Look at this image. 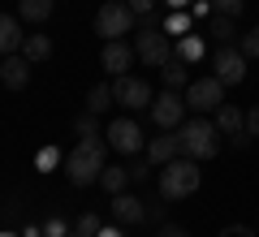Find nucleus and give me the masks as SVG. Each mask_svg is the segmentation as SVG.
Returning <instances> with one entry per match:
<instances>
[{
	"instance_id": "nucleus-1",
	"label": "nucleus",
	"mask_w": 259,
	"mask_h": 237,
	"mask_svg": "<svg viewBox=\"0 0 259 237\" xmlns=\"http://www.w3.org/2000/svg\"><path fill=\"white\" fill-rule=\"evenodd\" d=\"M104 164H108V138H78V147L65 155V177L74 185L100 181Z\"/></svg>"
},
{
	"instance_id": "nucleus-2",
	"label": "nucleus",
	"mask_w": 259,
	"mask_h": 237,
	"mask_svg": "<svg viewBox=\"0 0 259 237\" xmlns=\"http://www.w3.org/2000/svg\"><path fill=\"white\" fill-rule=\"evenodd\" d=\"M134 56H139L147 69H164L173 61V43H168V30L156 22V13L143 18V30L134 35Z\"/></svg>"
},
{
	"instance_id": "nucleus-3",
	"label": "nucleus",
	"mask_w": 259,
	"mask_h": 237,
	"mask_svg": "<svg viewBox=\"0 0 259 237\" xmlns=\"http://www.w3.org/2000/svg\"><path fill=\"white\" fill-rule=\"evenodd\" d=\"M199 181H203L199 160L177 155V160H168V164H164V173H160V199H186V194L199 190Z\"/></svg>"
},
{
	"instance_id": "nucleus-4",
	"label": "nucleus",
	"mask_w": 259,
	"mask_h": 237,
	"mask_svg": "<svg viewBox=\"0 0 259 237\" xmlns=\"http://www.w3.org/2000/svg\"><path fill=\"white\" fill-rule=\"evenodd\" d=\"M216 147H221V138H216V125L203 117H194L182 125V155H190V160H212Z\"/></svg>"
},
{
	"instance_id": "nucleus-5",
	"label": "nucleus",
	"mask_w": 259,
	"mask_h": 237,
	"mask_svg": "<svg viewBox=\"0 0 259 237\" xmlns=\"http://www.w3.org/2000/svg\"><path fill=\"white\" fill-rule=\"evenodd\" d=\"M130 30H134V9L125 0H104L95 13V35H104V43H108V39H121Z\"/></svg>"
},
{
	"instance_id": "nucleus-6",
	"label": "nucleus",
	"mask_w": 259,
	"mask_h": 237,
	"mask_svg": "<svg viewBox=\"0 0 259 237\" xmlns=\"http://www.w3.org/2000/svg\"><path fill=\"white\" fill-rule=\"evenodd\" d=\"M112 95H117V104L121 108H130V112H139V108H151V86L143 82V78H134V73H121V78H112Z\"/></svg>"
},
{
	"instance_id": "nucleus-7",
	"label": "nucleus",
	"mask_w": 259,
	"mask_h": 237,
	"mask_svg": "<svg viewBox=\"0 0 259 237\" xmlns=\"http://www.w3.org/2000/svg\"><path fill=\"white\" fill-rule=\"evenodd\" d=\"M225 104V82L221 78H199V82L186 86V108L190 112H212Z\"/></svg>"
},
{
	"instance_id": "nucleus-8",
	"label": "nucleus",
	"mask_w": 259,
	"mask_h": 237,
	"mask_svg": "<svg viewBox=\"0 0 259 237\" xmlns=\"http://www.w3.org/2000/svg\"><path fill=\"white\" fill-rule=\"evenodd\" d=\"M104 138H108V147H112V151H121V155L143 151V129H139V121H130V117H117Z\"/></svg>"
},
{
	"instance_id": "nucleus-9",
	"label": "nucleus",
	"mask_w": 259,
	"mask_h": 237,
	"mask_svg": "<svg viewBox=\"0 0 259 237\" xmlns=\"http://www.w3.org/2000/svg\"><path fill=\"white\" fill-rule=\"evenodd\" d=\"M212 69H216L212 78H221L225 86H238L242 78H246V52H242V48H221Z\"/></svg>"
},
{
	"instance_id": "nucleus-10",
	"label": "nucleus",
	"mask_w": 259,
	"mask_h": 237,
	"mask_svg": "<svg viewBox=\"0 0 259 237\" xmlns=\"http://www.w3.org/2000/svg\"><path fill=\"white\" fill-rule=\"evenodd\" d=\"M151 121H156L160 129H173V125H182V112H186V100L177 91H164V95H156L151 100Z\"/></svg>"
},
{
	"instance_id": "nucleus-11",
	"label": "nucleus",
	"mask_w": 259,
	"mask_h": 237,
	"mask_svg": "<svg viewBox=\"0 0 259 237\" xmlns=\"http://www.w3.org/2000/svg\"><path fill=\"white\" fill-rule=\"evenodd\" d=\"M216 129L229 134L233 147H246V143H250V134H246V112H242L238 104H221V108H216Z\"/></svg>"
},
{
	"instance_id": "nucleus-12",
	"label": "nucleus",
	"mask_w": 259,
	"mask_h": 237,
	"mask_svg": "<svg viewBox=\"0 0 259 237\" xmlns=\"http://www.w3.org/2000/svg\"><path fill=\"white\" fill-rule=\"evenodd\" d=\"M100 65L112 73V78H121V73H130V65H134V48L125 43V39H108L100 52Z\"/></svg>"
},
{
	"instance_id": "nucleus-13",
	"label": "nucleus",
	"mask_w": 259,
	"mask_h": 237,
	"mask_svg": "<svg viewBox=\"0 0 259 237\" xmlns=\"http://www.w3.org/2000/svg\"><path fill=\"white\" fill-rule=\"evenodd\" d=\"M112 220L117 224H143L147 220V203L143 199H134V194H112Z\"/></svg>"
},
{
	"instance_id": "nucleus-14",
	"label": "nucleus",
	"mask_w": 259,
	"mask_h": 237,
	"mask_svg": "<svg viewBox=\"0 0 259 237\" xmlns=\"http://www.w3.org/2000/svg\"><path fill=\"white\" fill-rule=\"evenodd\" d=\"M0 82L9 86V91H22V86L30 82V61H26L22 52L5 56V61H0Z\"/></svg>"
},
{
	"instance_id": "nucleus-15",
	"label": "nucleus",
	"mask_w": 259,
	"mask_h": 237,
	"mask_svg": "<svg viewBox=\"0 0 259 237\" xmlns=\"http://www.w3.org/2000/svg\"><path fill=\"white\" fill-rule=\"evenodd\" d=\"M177 155H182V134H173V129H164L160 138H151V143H147V160H151V164H160V168H164L168 160H177Z\"/></svg>"
},
{
	"instance_id": "nucleus-16",
	"label": "nucleus",
	"mask_w": 259,
	"mask_h": 237,
	"mask_svg": "<svg viewBox=\"0 0 259 237\" xmlns=\"http://www.w3.org/2000/svg\"><path fill=\"white\" fill-rule=\"evenodd\" d=\"M26 35H22V18H9V13H0V56H13L22 52Z\"/></svg>"
},
{
	"instance_id": "nucleus-17",
	"label": "nucleus",
	"mask_w": 259,
	"mask_h": 237,
	"mask_svg": "<svg viewBox=\"0 0 259 237\" xmlns=\"http://www.w3.org/2000/svg\"><path fill=\"white\" fill-rule=\"evenodd\" d=\"M56 9V0H18V18L22 22H48Z\"/></svg>"
},
{
	"instance_id": "nucleus-18",
	"label": "nucleus",
	"mask_w": 259,
	"mask_h": 237,
	"mask_svg": "<svg viewBox=\"0 0 259 237\" xmlns=\"http://www.w3.org/2000/svg\"><path fill=\"white\" fill-rule=\"evenodd\" d=\"M112 104H117V95H112V86H108V82L91 86V95H87V112H91V117H100V112H108Z\"/></svg>"
},
{
	"instance_id": "nucleus-19",
	"label": "nucleus",
	"mask_w": 259,
	"mask_h": 237,
	"mask_svg": "<svg viewBox=\"0 0 259 237\" xmlns=\"http://www.w3.org/2000/svg\"><path fill=\"white\" fill-rule=\"evenodd\" d=\"M22 56H26L30 65H35V61H48V56H52V39H48V35H26Z\"/></svg>"
},
{
	"instance_id": "nucleus-20",
	"label": "nucleus",
	"mask_w": 259,
	"mask_h": 237,
	"mask_svg": "<svg viewBox=\"0 0 259 237\" xmlns=\"http://www.w3.org/2000/svg\"><path fill=\"white\" fill-rule=\"evenodd\" d=\"M100 185L108 194H121L130 185V168H117V164H104V173H100Z\"/></svg>"
},
{
	"instance_id": "nucleus-21",
	"label": "nucleus",
	"mask_w": 259,
	"mask_h": 237,
	"mask_svg": "<svg viewBox=\"0 0 259 237\" xmlns=\"http://www.w3.org/2000/svg\"><path fill=\"white\" fill-rule=\"evenodd\" d=\"M177 61H186V65L203 61V39H199V35H182V43H177Z\"/></svg>"
},
{
	"instance_id": "nucleus-22",
	"label": "nucleus",
	"mask_w": 259,
	"mask_h": 237,
	"mask_svg": "<svg viewBox=\"0 0 259 237\" xmlns=\"http://www.w3.org/2000/svg\"><path fill=\"white\" fill-rule=\"evenodd\" d=\"M160 78H164V91H182V86H186V69H182V61L173 56V61L160 69Z\"/></svg>"
},
{
	"instance_id": "nucleus-23",
	"label": "nucleus",
	"mask_w": 259,
	"mask_h": 237,
	"mask_svg": "<svg viewBox=\"0 0 259 237\" xmlns=\"http://www.w3.org/2000/svg\"><path fill=\"white\" fill-rule=\"evenodd\" d=\"M164 30H168V35H190V13H186V9H173V13L164 18Z\"/></svg>"
},
{
	"instance_id": "nucleus-24",
	"label": "nucleus",
	"mask_w": 259,
	"mask_h": 237,
	"mask_svg": "<svg viewBox=\"0 0 259 237\" xmlns=\"http://www.w3.org/2000/svg\"><path fill=\"white\" fill-rule=\"evenodd\" d=\"M56 164H65V155L56 151V147H44V151L35 155V168H39V173H48V168H56Z\"/></svg>"
},
{
	"instance_id": "nucleus-25",
	"label": "nucleus",
	"mask_w": 259,
	"mask_h": 237,
	"mask_svg": "<svg viewBox=\"0 0 259 237\" xmlns=\"http://www.w3.org/2000/svg\"><path fill=\"white\" fill-rule=\"evenodd\" d=\"M212 35L221 39V43H229V39L238 35V30H233V18H221V13H216V18H212Z\"/></svg>"
},
{
	"instance_id": "nucleus-26",
	"label": "nucleus",
	"mask_w": 259,
	"mask_h": 237,
	"mask_svg": "<svg viewBox=\"0 0 259 237\" xmlns=\"http://www.w3.org/2000/svg\"><path fill=\"white\" fill-rule=\"evenodd\" d=\"M74 134H78V138H100V125H95L91 112H82V117L74 121Z\"/></svg>"
},
{
	"instance_id": "nucleus-27",
	"label": "nucleus",
	"mask_w": 259,
	"mask_h": 237,
	"mask_svg": "<svg viewBox=\"0 0 259 237\" xmlns=\"http://www.w3.org/2000/svg\"><path fill=\"white\" fill-rule=\"evenodd\" d=\"M242 5H246V0H212V9L221 13V18H238Z\"/></svg>"
},
{
	"instance_id": "nucleus-28",
	"label": "nucleus",
	"mask_w": 259,
	"mask_h": 237,
	"mask_svg": "<svg viewBox=\"0 0 259 237\" xmlns=\"http://www.w3.org/2000/svg\"><path fill=\"white\" fill-rule=\"evenodd\" d=\"M100 228H104V224H100V216H95V211H87V216L78 220V233H87V237H95Z\"/></svg>"
},
{
	"instance_id": "nucleus-29",
	"label": "nucleus",
	"mask_w": 259,
	"mask_h": 237,
	"mask_svg": "<svg viewBox=\"0 0 259 237\" xmlns=\"http://www.w3.org/2000/svg\"><path fill=\"white\" fill-rule=\"evenodd\" d=\"M130 9H134V18H147V13H156V0H125Z\"/></svg>"
},
{
	"instance_id": "nucleus-30",
	"label": "nucleus",
	"mask_w": 259,
	"mask_h": 237,
	"mask_svg": "<svg viewBox=\"0 0 259 237\" xmlns=\"http://www.w3.org/2000/svg\"><path fill=\"white\" fill-rule=\"evenodd\" d=\"M242 52H246V56H259V26L250 30V35H242Z\"/></svg>"
},
{
	"instance_id": "nucleus-31",
	"label": "nucleus",
	"mask_w": 259,
	"mask_h": 237,
	"mask_svg": "<svg viewBox=\"0 0 259 237\" xmlns=\"http://www.w3.org/2000/svg\"><path fill=\"white\" fill-rule=\"evenodd\" d=\"M44 233H48V237H69V228H65V220H56V216H52V220L44 224Z\"/></svg>"
},
{
	"instance_id": "nucleus-32",
	"label": "nucleus",
	"mask_w": 259,
	"mask_h": 237,
	"mask_svg": "<svg viewBox=\"0 0 259 237\" xmlns=\"http://www.w3.org/2000/svg\"><path fill=\"white\" fill-rule=\"evenodd\" d=\"M246 134H250V138H259V104L246 112Z\"/></svg>"
},
{
	"instance_id": "nucleus-33",
	"label": "nucleus",
	"mask_w": 259,
	"mask_h": 237,
	"mask_svg": "<svg viewBox=\"0 0 259 237\" xmlns=\"http://www.w3.org/2000/svg\"><path fill=\"white\" fill-rule=\"evenodd\" d=\"M221 237H255V233H250V228L246 224H229V228H225V233Z\"/></svg>"
},
{
	"instance_id": "nucleus-34",
	"label": "nucleus",
	"mask_w": 259,
	"mask_h": 237,
	"mask_svg": "<svg viewBox=\"0 0 259 237\" xmlns=\"http://www.w3.org/2000/svg\"><path fill=\"white\" fill-rule=\"evenodd\" d=\"M147 164H151V160H143V164L130 168V181H147Z\"/></svg>"
},
{
	"instance_id": "nucleus-35",
	"label": "nucleus",
	"mask_w": 259,
	"mask_h": 237,
	"mask_svg": "<svg viewBox=\"0 0 259 237\" xmlns=\"http://www.w3.org/2000/svg\"><path fill=\"white\" fill-rule=\"evenodd\" d=\"M156 237H190V233H186V228H177V224H164Z\"/></svg>"
},
{
	"instance_id": "nucleus-36",
	"label": "nucleus",
	"mask_w": 259,
	"mask_h": 237,
	"mask_svg": "<svg viewBox=\"0 0 259 237\" xmlns=\"http://www.w3.org/2000/svg\"><path fill=\"white\" fill-rule=\"evenodd\" d=\"M95 237H121V228H112V224H104V228H100V233H95Z\"/></svg>"
},
{
	"instance_id": "nucleus-37",
	"label": "nucleus",
	"mask_w": 259,
	"mask_h": 237,
	"mask_svg": "<svg viewBox=\"0 0 259 237\" xmlns=\"http://www.w3.org/2000/svg\"><path fill=\"white\" fill-rule=\"evenodd\" d=\"M168 9H186V5H194V0H164Z\"/></svg>"
},
{
	"instance_id": "nucleus-38",
	"label": "nucleus",
	"mask_w": 259,
	"mask_h": 237,
	"mask_svg": "<svg viewBox=\"0 0 259 237\" xmlns=\"http://www.w3.org/2000/svg\"><path fill=\"white\" fill-rule=\"evenodd\" d=\"M0 237H18V233H0Z\"/></svg>"
},
{
	"instance_id": "nucleus-39",
	"label": "nucleus",
	"mask_w": 259,
	"mask_h": 237,
	"mask_svg": "<svg viewBox=\"0 0 259 237\" xmlns=\"http://www.w3.org/2000/svg\"><path fill=\"white\" fill-rule=\"evenodd\" d=\"M69 237H87V233H69Z\"/></svg>"
}]
</instances>
